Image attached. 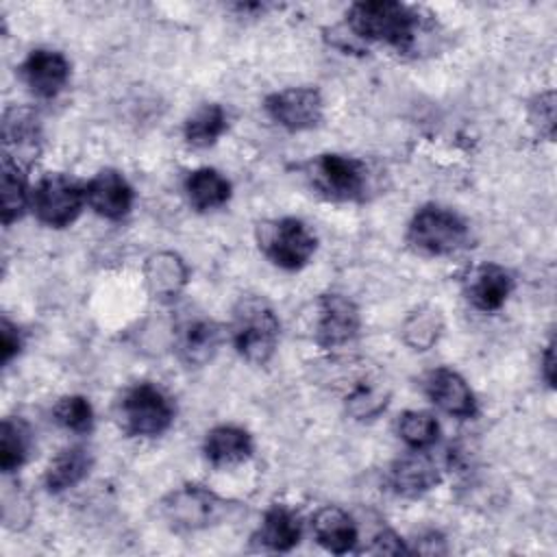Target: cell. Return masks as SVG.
Here are the masks:
<instances>
[{"label":"cell","mask_w":557,"mask_h":557,"mask_svg":"<svg viewBox=\"0 0 557 557\" xmlns=\"http://www.w3.org/2000/svg\"><path fill=\"white\" fill-rule=\"evenodd\" d=\"M348 28L368 41H381L398 52H407L416 44L420 20L418 15L392 0H370L355 2L346 13Z\"/></svg>","instance_id":"1"},{"label":"cell","mask_w":557,"mask_h":557,"mask_svg":"<svg viewBox=\"0 0 557 557\" xmlns=\"http://www.w3.org/2000/svg\"><path fill=\"white\" fill-rule=\"evenodd\" d=\"M278 318L270 302L259 296H244L231 320V337L235 350L250 363L263 366L276 350L278 344Z\"/></svg>","instance_id":"2"},{"label":"cell","mask_w":557,"mask_h":557,"mask_svg":"<svg viewBox=\"0 0 557 557\" xmlns=\"http://www.w3.org/2000/svg\"><path fill=\"white\" fill-rule=\"evenodd\" d=\"M231 507L233 503L202 485H183L159 503L161 518L174 533H194L220 524Z\"/></svg>","instance_id":"3"},{"label":"cell","mask_w":557,"mask_h":557,"mask_svg":"<svg viewBox=\"0 0 557 557\" xmlns=\"http://www.w3.org/2000/svg\"><path fill=\"white\" fill-rule=\"evenodd\" d=\"M309 185L335 202L363 200L368 191V165L357 157L326 152L305 165Z\"/></svg>","instance_id":"4"},{"label":"cell","mask_w":557,"mask_h":557,"mask_svg":"<svg viewBox=\"0 0 557 557\" xmlns=\"http://www.w3.org/2000/svg\"><path fill=\"white\" fill-rule=\"evenodd\" d=\"M407 242L424 255H453L468 242V224L450 209L422 207L409 222Z\"/></svg>","instance_id":"5"},{"label":"cell","mask_w":557,"mask_h":557,"mask_svg":"<svg viewBox=\"0 0 557 557\" xmlns=\"http://www.w3.org/2000/svg\"><path fill=\"white\" fill-rule=\"evenodd\" d=\"M174 420L172 398L152 383L133 385L120 403V422L128 435L154 437Z\"/></svg>","instance_id":"6"},{"label":"cell","mask_w":557,"mask_h":557,"mask_svg":"<svg viewBox=\"0 0 557 557\" xmlns=\"http://www.w3.org/2000/svg\"><path fill=\"white\" fill-rule=\"evenodd\" d=\"M259 246L274 265L283 270H300L313 257L318 239L302 220L283 218L265 222L259 228Z\"/></svg>","instance_id":"7"},{"label":"cell","mask_w":557,"mask_h":557,"mask_svg":"<svg viewBox=\"0 0 557 557\" xmlns=\"http://www.w3.org/2000/svg\"><path fill=\"white\" fill-rule=\"evenodd\" d=\"M83 205L85 187L65 174L44 176L30 194V207L37 220L52 228L70 226L81 215Z\"/></svg>","instance_id":"8"},{"label":"cell","mask_w":557,"mask_h":557,"mask_svg":"<svg viewBox=\"0 0 557 557\" xmlns=\"http://www.w3.org/2000/svg\"><path fill=\"white\" fill-rule=\"evenodd\" d=\"M268 115L287 131H309L324 113L322 96L315 87H289L265 98Z\"/></svg>","instance_id":"9"},{"label":"cell","mask_w":557,"mask_h":557,"mask_svg":"<svg viewBox=\"0 0 557 557\" xmlns=\"http://www.w3.org/2000/svg\"><path fill=\"white\" fill-rule=\"evenodd\" d=\"M4 159L26 170L41 152V126L33 109L13 107L7 109L2 120Z\"/></svg>","instance_id":"10"},{"label":"cell","mask_w":557,"mask_h":557,"mask_svg":"<svg viewBox=\"0 0 557 557\" xmlns=\"http://www.w3.org/2000/svg\"><path fill=\"white\" fill-rule=\"evenodd\" d=\"M361 326V315L357 305L342 294H324L318 300V322L315 342L324 348H335L348 344Z\"/></svg>","instance_id":"11"},{"label":"cell","mask_w":557,"mask_h":557,"mask_svg":"<svg viewBox=\"0 0 557 557\" xmlns=\"http://www.w3.org/2000/svg\"><path fill=\"white\" fill-rule=\"evenodd\" d=\"M424 392L435 407L455 418L476 416V398L466 379L453 368H435L424 379Z\"/></svg>","instance_id":"12"},{"label":"cell","mask_w":557,"mask_h":557,"mask_svg":"<svg viewBox=\"0 0 557 557\" xmlns=\"http://www.w3.org/2000/svg\"><path fill=\"white\" fill-rule=\"evenodd\" d=\"M20 72L35 96L54 98L70 78V63L61 52L39 48L24 59Z\"/></svg>","instance_id":"13"},{"label":"cell","mask_w":557,"mask_h":557,"mask_svg":"<svg viewBox=\"0 0 557 557\" xmlns=\"http://www.w3.org/2000/svg\"><path fill=\"white\" fill-rule=\"evenodd\" d=\"M85 202L107 220H122L133 207V187L117 170H100L85 187Z\"/></svg>","instance_id":"14"},{"label":"cell","mask_w":557,"mask_h":557,"mask_svg":"<svg viewBox=\"0 0 557 557\" xmlns=\"http://www.w3.org/2000/svg\"><path fill=\"white\" fill-rule=\"evenodd\" d=\"M220 342H222V331L213 320L189 318L176 331L174 350L183 363L200 368L215 357Z\"/></svg>","instance_id":"15"},{"label":"cell","mask_w":557,"mask_h":557,"mask_svg":"<svg viewBox=\"0 0 557 557\" xmlns=\"http://www.w3.org/2000/svg\"><path fill=\"white\" fill-rule=\"evenodd\" d=\"M387 483L398 496L416 498L440 483V468L429 455L416 450L413 455L396 459L389 466Z\"/></svg>","instance_id":"16"},{"label":"cell","mask_w":557,"mask_h":557,"mask_svg":"<svg viewBox=\"0 0 557 557\" xmlns=\"http://www.w3.org/2000/svg\"><path fill=\"white\" fill-rule=\"evenodd\" d=\"M187 265L176 252H154L144 263L146 287L154 298H174L187 285Z\"/></svg>","instance_id":"17"},{"label":"cell","mask_w":557,"mask_h":557,"mask_svg":"<svg viewBox=\"0 0 557 557\" xmlns=\"http://www.w3.org/2000/svg\"><path fill=\"white\" fill-rule=\"evenodd\" d=\"M513 289L511 274L498 263H485L472 272L468 285L470 302L481 311H496L505 305Z\"/></svg>","instance_id":"18"},{"label":"cell","mask_w":557,"mask_h":557,"mask_svg":"<svg viewBox=\"0 0 557 557\" xmlns=\"http://www.w3.org/2000/svg\"><path fill=\"white\" fill-rule=\"evenodd\" d=\"M313 535L329 553L344 555L357 546L359 533L352 518L339 507H322L313 516Z\"/></svg>","instance_id":"19"},{"label":"cell","mask_w":557,"mask_h":557,"mask_svg":"<svg viewBox=\"0 0 557 557\" xmlns=\"http://www.w3.org/2000/svg\"><path fill=\"white\" fill-rule=\"evenodd\" d=\"M202 450L215 468H231L252 455V437L239 426H215L207 433Z\"/></svg>","instance_id":"20"},{"label":"cell","mask_w":557,"mask_h":557,"mask_svg":"<svg viewBox=\"0 0 557 557\" xmlns=\"http://www.w3.org/2000/svg\"><path fill=\"white\" fill-rule=\"evenodd\" d=\"M91 470V453L83 446H70L63 448L46 470V487L50 492H65L74 485H78Z\"/></svg>","instance_id":"21"},{"label":"cell","mask_w":557,"mask_h":557,"mask_svg":"<svg viewBox=\"0 0 557 557\" xmlns=\"http://www.w3.org/2000/svg\"><path fill=\"white\" fill-rule=\"evenodd\" d=\"M185 194L196 211H211L228 202L231 183L218 170L200 168L187 176Z\"/></svg>","instance_id":"22"},{"label":"cell","mask_w":557,"mask_h":557,"mask_svg":"<svg viewBox=\"0 0 557 557\" xmlns=\"http://www.w3.org/2000/svg\"><path fill=\"white\" fill-rule=\"evenodd\" d=\"M300 533H302L300 518L292 509L283 505H274L265 511L257 540L270 550L283 553V550H292L300 542Z\"/></svg>","instance_id":"23"},{"label":"cell","mask_w":557,"mask_h":557,"mask_svg":"<svg viewBox=\"0 0 557 557\" xmlns=\"http://www.w3.org/2000/svg\"><path fill=\"white\" fill-rule=\"evenodd\" d=\"M30 429L22 418H4L0 426V468L2 472H15L30 453Z\"/></svg>","instance_id":"24"},{"label":"cell","mask_w":557,"mask_h":557,"mask_svg":"<svg viewBox=\"0 0 557 557\" xmlns=\"http://www.w3.org/2000/svg\"><path fill=\"white\" fill-rule=\"evenodd\" d=\"M400 331H403V339L409 348L429 350V348H433V344H437V339L444 331L442 313L433 307H420L407 315Z\"/></svg>","instance_id":"25"},{"label":"cell","mask_w":557,"mask_h":557,"mask_svg":"<svg viewBox=\"0 0 557 557\" xmlns=\"http://www.w3.org/2000/svg\"><path fill=\"white\" fill-rule=\"evenodd\" d=\"M226 131V111L220 104H205L185 122V139L196 148H207Z\"/></svg>","instance_id":"26"},{"label":"cell","mask_w":557,"mask_h":557,"mask_svg":"<svg viewBox=\"0 0 557 557\" xmlns=\"http://www.w3.org/2000/svg\"><path fill=\"white\" fill-rule=\"evenodd\" d=\"M28 189L22 168L2 159V222L9 226L20 220L28 207Z\"/></svg>","instance_id":"27"},{"label":"cell","mask_w":557,"mask_h":557,"mask_svg":"<svg viewBox=\"0 0 557 557\" xmlns=\"http://www.w3.org/2000/svg\"><path fill=\"white\" fill-rule=\"evenodd\" d=\"M440 424L429 411H405L398 420V435L413 450H426L437 442Z\"/></svg>","instance_id":"28"},{"label":"cell","mask_w":557,"mask_h":557,"mask_svg":"<svg viewBox=\"0 0 557 557\" xmlns=\"http://www.w3.org/2000/svg\"><path fill=\"white\" fill-rule=\"evenodd\" d=\"M387 400H389V394L381 385L370 381H359L346 398V409L357 420H372L387 407Z\"/></svg>","instance_id":"29"},{"label":"cell","mask_w":557,"mask_h":557,"mask_svg":"<svg viewBox=\"0 0 557 557\" xmlns=\"http://www.w3.org/2000/svg\"><path fill=\"white\" fill-rule=\"evenodd\" d=\"M57 424L72 433H89L94 426V409L85 396H63L52 409Z\"/></svg>","instance_id":"30"},{"label":"cell","mask_w":557,"mask_h":557,"mask_svg":"<svg viewBox=\"0 0 557 557\" xmlns=\"http://www.w3.org/2000/svg\"><path fill=\"white\" fill-rule=\"evenodd\" d=\"M531 122L540 128V135L555 137V94L544 91L531 104Z\"/></svg>","instance_id":"31"},{"label":"cell","mask_w":557,"mask_h":557,"mask_svg":"<svg viewBox=\"0 0 557 557\" xmlns=\"http://www.w3.org/2000/svg\"><path fill=\"white\" fill-rule=\"evenodd\" d=\"M22 348V333L20 329L9 320L2 318L0 322V361L2 366H7Z\"/></svg>","instance_id":"32"},{"label":"cell","mask_w":557,"mask_h":557,"mask_svg":"<svg viewBox=\"0 0 557 557\" xmlns=\"http://www.w3.org/2000/svg\"><path fill=\"white\" fill-rule=\"evenodd\" d=\"M372 553H383V555H400V553H411L407 546H405V542H403V537H398L394 531H389V529H385L383 533H379L376 537H374V546L370 548Z\"/></svg>","instance_id":"33"},{"label":"cell","mask_w":557,"mask_h":557,"mask_svg":"<svg viewBox=\"0 0 557 557\" xmlns=\"http://www.w3.org/2000/svg\"><path fill=\"white\" fill-rule=\"evenodd\" d=\"M542 376L546 381L548 387H555V342L550 339L544 348V357H542Z\"/></svg>","instance_id":"34"}]
</instances>
